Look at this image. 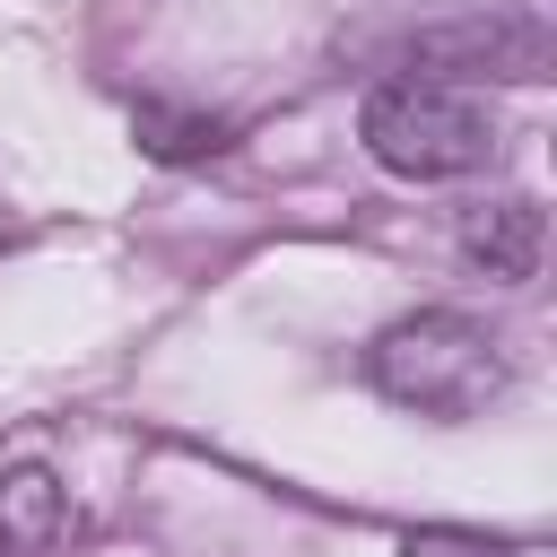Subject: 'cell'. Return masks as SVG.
Listing matches in <instances>:
<instances>
[{
	"instance_id": "1",
	"label": "cell",
	"mask_w": 557,
	"mask_h": 557,
	"mask_svg": "<svg viewBox=\"0 0 557 557\" xmlns=\"http://www.w3.org/2000/svg\"><path fill=\"white\" fill-rule=\"evenodd\" d=\"M357 139L400 183H461V174L496 165L505 122H496L487 87H461V78H435V70H392V78L366 87Z\"/></svg>"
},
{
	"instance_id": "2",
	"label": "cell",
	"mask_w": 557,
	"mask_h": 557,
	"mask_svg": "<svg viewBox=\"0 0 557 557\" xmlns=\"http://www.w3.org/2000/svg\"><path fill=\"white\" fill-rule=\"evenodd\" d=\"M366 383H374L392 409H418V418H479V409L513 383V366H505V348H496L487 322L435 305V313L392 322V331L366 348Z\"/></svg>"
},
{
	"instance_id": "3",
	"label": "cell",
	"mask_w": 557,
	"mask_h": 557,
	"mask_svg": "<svg viewBox=\"0 0 557 557\" xmlns=\"http://www.w3.org/2000/svg\"><path fill=\"white\" fill-rule=\"evenodd\" d=\"M540 235H548V218H540V200H487V209H461V252L487 270V278H505V287H522L531 270H540Z\"/></svg>"
},
{
	"instance_id": "4",
	"label": "cell",
	"mask_w": 557,
	"mask_h": 557,
	"mask_svg": "<svg viewBox=\"0 0 557 557\" xmlns=\"http://www.w3.org/2000/svg\"><path fill=\"white\" fill-rule=\"evenodd\" d=\"M61 531H70V487L44 461L0 470V557H44Z\"/></svg>"
},
{
	"instance_id": "5",
	"label": "cell",
	"mask_w": 557,
	"mask_h": 557,
	"mask_svg": "<svg viewBox=\"0 0 557 557\" xmlns=\"http://www.w3.org/2000/svg\"><path fill=\"white\" fill-rule=\"evenodd\" d=\"M139 139H148V157H209V148H226L218 122H165L157 104H139Z\"/></svg>"
},
{
	"instance_id": "6",
	"label": "cell",
	"mask_w": 557,
	"mask_h": 557,
	"mask_svg": "<svg viewBox=\"0 0 557 557\" xmlns=\"http://www.w3.org/2000/svg\"><path fill=\"white\" fill-rule=\"evenodd\" d=\"M400 557H513L505 540H479V531H409Z\"/></svg>"
}]
</instances>
